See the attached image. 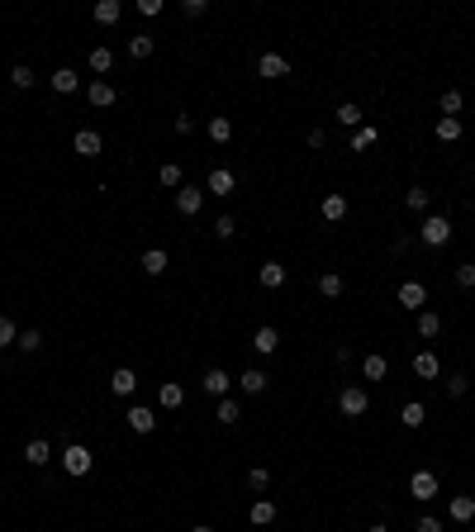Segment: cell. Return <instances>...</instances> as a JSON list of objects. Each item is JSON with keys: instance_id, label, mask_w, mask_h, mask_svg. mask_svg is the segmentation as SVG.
<instances>
[{"instance_id": "5b68a950", "label": "cell", "mask_w": 475, "mask_h": 532, "mask_svg": "<svg viewBox=\"0 0 475 532\" xmlns=\"http://www.w3.org/2000/svg\"><path fill=\"white\" fill-rule=\"evenodd\" d=\"M409 494H413V499H423V504H432V499H437V475H432V470H413Z\"/></svg>"}, {"instance_id": "603a6c76", "label": "cell", "mask_w": 475, "mask_h": 532, "mask_svg": "<svg viewBox=\"0 0 475 532\" xmlns=\"http://www.w3.org/2000/svg\"><path fill=\"white\" fill-rule=\"evenodd\" d=\"M399 423H404V428H423V423H428V409L418 404V399H409V404L399 409Z\"/></svg>"}, {"instance_id": "d6986e66", "label": "cell", "mask_w": 475, "mask_h": 532, "mask_svg": "<svg viewBox=\"0 0 475 532\" xmlns=\"http://www.w3.org/2000/svg\"><path fill=\"white\" fill-rule=\"evenodd\" d=\"M285 276H290V271H285L281 262H267L262 271H257V281L267 285V290H281V285H285Z\"/></svg>"}, {"instance_id": "836d02e7", "label": "cell", "mask_w": 475, "mask_h": 532, "mask_svg": "<svg viewBox=\"0 0 475 532\" xmlns=\"http://www.w3.org/2000/svg\"><path fill=\"white\" fill-rule=\"evenodd\" d=\"M33 81H38V77H33V67H24V62L10 67V86H15V91H29Z\"/></svg>"}, {"instance_id": "7a4b0ae2", "label": "cell", "mask_w": 475, "mask_h": 532, "mask_svg": "<svg viewBox=\"0 0 475 532\" xmlns=\"http://www.w3.org/2000/svg\"><path fill=\"white\" fill-rule=\"evenodd\" d=\"M91 466H95L91 447H81V442H72V447L62 452V470H67V475H91Z\"/></svg>"}, {"instance_id": "4dcf8cb0", "label": "cell", "mask_w": 475, "mask_h": 532, "mask_svg": "<svg viewBox=\"0 0 475 532\" xmlns=\"http://www.w3.org/2000/svg\"><path fill=\"white\" fill-rule=\"evenodd\" d=\"M362 376L366 380H385V376H390V361H385V357H366L362 361Z\"/></svg>"}, {"instance_id": "d590c367", "label": "cell", "mask_w": 475, "mask_h": 532, "mask_svg": "<svg viewBox=\"0 0 475 532\" xmlns=\"http://www.w3.org/2000/svg\"><path fill=\"white\" fill-rule=\"evenodd\" d=\"M428 200H432V190H423V186H413L409 195H404V204H409V209H418V214H428Z\"/></svg>"}, {"instance_id": "8d00e7d4", "label": "cell", "mask_w": 475, "mask_h": 532, "mask_svg": "<svg viewBox=\"0 0 475 532\" xmlns=\"http://www.w3.org/2000/svg\"><path fill=\"white\" fill-rule=\"evenodd\" d=\"M461 105H466V100H461V91H447V95H442V119H461Z\"/></svg>"}, {"instance_id": "9c48e42d", "label": "cell", "mask_w": 475, "mask_h": 532, "mask_svg": "<svg viewBox=\"0 0 475 532\" xmlns=\"http://www.w3.org/2000/svg\"><path fill=\"white\" fill-rule=\"evenodd\" d=\"M205 186H209V195H233V190H238V176L228 172V167H214Z\"/></svg>"}, {"instance_id": "52a82bcc", "label": "cell", "mask_w": 475, "mask_h": 532, "mask_svg": "<svg viewBox=\"0 0 475 532\" xmlns=\"http://www.w3.org/2000/svg\"><path fill=\"white\" fill-rule=\"evenodd\" d=\"M257 72H262L267 81H285V77H290V62H285L281 52H262V62H257Z\"/></svg>"}, {"instance_id": "ffe728a7", "label": "cell", "mask_w": 475, "mask_h": 532, "mask_svg": "<svg viewBox=\"0 0 475 532\" xmlns=\"http://www.w3.org/2000/svg\"><path fill=\"white\" fill-rule=\"evenodd\" d=\"M318 214L328 223H337L342 214H347V195H323V204H318Z\"/></svg>"}, {"instance_id": "4316f807", "label": "cell", "mask_w": 475, "mask_h": 532, "mask_svg": "<svg viewBox=\"0 0 475 532\" xmlns=\"http://www.w3.org/2000/svg\"><path fill=\"white\" fill-rule=\"evenodd\" d=\"M247 518H252L257 528H267V523H276V504H271V499H257L252 509H247Z\"/></svg>"}, {"instance_id": "e575fe53", "label": "cell", "mask_w": 475, "mask_h": 532, "mask_svg": "<svg viewBox=\"0 0 475 532\" xmlns=\"http://www.w3.org/2000/svg\"><path fill=\"white\" fill-rule=\"evenodd\" d=\"M110 67H114V52H110V48H91V72H100V77H105Z\"/></svg>"}, {"instance_id": "2e32d148", "label": "cell", "mask_w": 475, "mask_h": 532, "mask_svg": "<svg viewBox=\"0 0 475 532\" xmlns=\"http://www.w3.org/2000/svg\"><path fill=\"white\" fill-rule=\"evenodd\" d=\"M110 390L119 394V399H128V394L138 390V376H133L128 366H119V371H114V376H110Z\"/></svg>"}, {"instance_id": "b9f144b4", "label": "cell", "mask_w": 475, "mask_h": 532, "mask_svg": "<svg viewBox=\"0 0 475 532\" xmlns=\"http://www.w3.org/2000/svg\"><path fill=\"white\" fill-rule=\"evenodd\" d=\"M238 233V219L233 214H219V219H214V238H233Z\"/></svg>"}, {"instance_id": "4fadbf2b", "label": "cell", "mask_w": 475, "mask_h": 532, "mask_svg": "<svg viewBox=\"0 0 475 532\" xmlns=\"http://www.w3.org/2000/svg\"><path fill=\"white\" fill-rule=\"evenodd\" d=\"M128 428H133V433H152V428H157V414L147 404H133L128 409Z\"/></svg>"}, {"instance_id": "681fc988", "label": "cell", "mask_w": 475, "mask_h": 532, "mask_svg": "<svg viewBox=\"0 0 475 532\" xmlns=\"http://www.w3.org/2000/svg\"><path fill=\"white\" fill-rule=\"evenodd\" d=\"M138 10H142L147 19H152V15H162V0H138Z\"/></svg>"}, {"instance_id": "83f0119b", "label": "cell", "mask_w": 475, "mask_h": 532, "mask_svg": "<svg viewBox=\"0 0 475 532\" xmlns=\"http://www.w3.org/2000/svg\"><path fill=\"white\" fill-rule=\"evenodd\" d=\"M48 456H52V447H48L43 438H33L29 447H24V461H29V466H48Z\"/></svg>"}, {"instance_id": "e0dca14e", "label": "cell", "mask_w": 475, "mask_h": 532, "mask_svg": "<svg viewBox=\"0 0 475 532\" xmlns=\"http://www.w3.org/2000/svg\"><path fill=\"white\" fill-rule=\"evenodd\" d=\"M157 404L162 409H181V404H186V390H181L176 380H162V385H157Z\"/></svg>"}, {"instance_id": "60d3db41", "label": "cell", "mask_w": 475, "mask_h": 532, "mask_svg": "<svg viewBox=\"0 0 475 532\" xmlns=\"http://www.w3.org/2000/svg\"><path fill=\"white\" fill-rule=\"evenodd\" d=\"M371 143H376V128H357V133H352V153H366V148H371Z\"/></svg>"}, {"instance_id": "f35d334b", "label": "cell", "mask_w": 475, "mask_h": 532, "mask_svg": "<svg viewBox=\"0 0 475 532\" xmlns=\"http://www.w3.org/2000/svg\"><path fill=\"white\" fill-rule=\"evenodd\" d=\"M15 347H19V352H38V347H43V333H38V328H24Z\"/></svg>"}, {"instance_id": "f6af8a7d", "label": "cell", "mask_w": 475, "mask_h": 532, "mask_svg": "<svg viewBox=\"0 0 475 532\" xmlns=\"http://www.w3.org/2000/svg\"><path fill=\"white\" fill-rule=\"evenodd\" d=\"M267 485H271V475H267L262 466H257V470H247V489H257V494H262Z\"/></svg>"}, {"instance_id": "7402d4cb", "label": "cell", "mask_w": 475, "mask_h": 532, "mask_svg": "<svg viewBox=\"0 0 475 532\" xmlns=\"http://www.w3.org/2000/svg\"><path fill=\"white\" fill-rule=\"evenodd\" d=\"M205 133L214 143H228V138H233V119H228V114H214V119L205 124Z\"/></svg>"}, {"instance_id": "d6a6232c", "label": "cell", "mask_w": 475, "mask_h": 532, "mask_svg": "<svg viewBox=\"0 0 475 532\" xmlns=\"http://www.w3.org/2000/svg\"><path fill=\"white\" fill-rule=\"evenodd\" d=\"M437 333H442V318H437L432 309H423L418 314V338H437Z\"/></svg>"}, {"instance_id": "8992f818", "label": "cell", "mask_w": 475, "mask_h": 532, "mask_svg": "<svg viewBox=\"0 0 475 532\" xmlns=\"http://www.w3.org/2000/svg\"><path fill=\"white\" fill-rule=\"evenodd\" d=\"M399 304H404V309H413V314H423V304H428V285H418V281H404L399 285Z\"/></svg>"}, {"instance_id": "bcb514c9", "label": "cell", "mask_w": 475, "mask_h": 532, "mask_svg": "<svg viewBox=\"0 0 475 532\" xmlns=\"http://www.w3.org/2000/svg\"><path fill=\"white\" fill-rule=\"evenodd\" d=\"M181 10H186V19H200V15H205V10H209V0H186Z\"/></svg>"}, {"instance_id": "7c38bea8", "label": "cell", "mask_w": 475, "mask_h": 532, "mask_svg": "<svg viewBox=\"0 0 475 532\" xmlns=\"http://www.w3.org/2000/svg\"><path fill=\"white\" fill-rule=\"evenodd\" d=\"M86 100H91L95 110H110L114 105V86L110 81H91V86H86Z\"/></svg>"}, {"instance_id": "8fae6325", "label": "cell", "mask_w": 475, "mask_h": 532, "mask_svg": "<svg viewBox=\"0 0 475 532\" xmlns=\"http://www.w3.org/2000/svg\"><path fill=\"white\" fill-rule=\"evenodd\" d=\"M276 347H281V333L276 328H257L252 333V352L257 357H276Z\"/></svg>"}, {"instance_id": "ac0fdd59", "label": "cell", "mask_w": 475, "mask_h": 532, "mask_svg": "<svg viewBox=\"0 0 475 532\" xmlns=\"http://www.w3.org/2000/svg\"><path fill=\"white\" fill-rule=\"evenodd\" d=\"M238 390H242V394H262V390H267V371H262V366L242 371V376H238Z\"/></svg>"}, {"instance_id": "9a60e30c", "label": "cell", "mask_w": 475, "mask_h": 532, "mask_svg": "<svg viewBox=\"0 0 475 532\" xmlns=\"http://www.w3.org/2000/svg\"><path fill=\"white\" fill-rule=\"evenodd\" d=\"M72 148H77L81 157H100V148H105V143H100V133H95V128H81L77 138H72Z\"/></svg>"}, {"instance_id": "277c9868", "label": "cell", "mask_w": 475, "mask_h": 532, "mask_svg": "<svg viewBox=\"0 0 475 532\" xmlns=\"http://www.w3.org/2000/svg\"><path fill=\"white\" fill-rule=\"evenodd\" d=\"M200 204H205V190H200V186H181V190H176V214L195 219V214H200Z\"/></svg>"}, {"instance_id": "f1b7e54d", "label": "cell", "mask_w": 475, "mask_h": 532, "mask_svg": "<svg viewBox=\"0 0 475 532\" xmlns=\"http://www.w3.org/2000/svg\"><path fill=\"white\" fill-rule=\"evenodd\" d=\"M152 48H157L152 43V33H133V38H128V57H138L142 62V57H152Z\"/></svg>"}, {"instance_id": "cb8c5ba5", "label": "cell", "mask_w": 475, "mask_h": 532, "mask_svg": "<svg viewBox=\"0 0 475 532\" xmlns=\"http://www.w3.org/2000/svg\"><path fill=\"white\" fill-rule=\"evenodd\" d=\"M447 514L457 518V523H471V518H475V499H471V494H457V499L447 504Z\"/></svg>"}, {"instance_id": "f907efd6", "label": "cell", "mask_w": 475, "mask_h": 532, "mask_svg": "<svg viewBox=\"0 0 475 532\" xmlns=\"http://www.w3.org/2000/svg\"><path fill=\"white\" fill-rule=\"evenodd\" d=\"M323 143H328V133H323V128H309V148H314V153L323 148Z\"/></svg>"}, {"instance_id": "816d5d0a", "label": "cell", "mask_w": 475, "mask_h": 532, "mask_svg": "<svg viewBox=\"0 0 475 532\" xmlns=\"http://www.w3.org/2000/svg\"><path fill=\"white\" fill-rule=\"evenodd\" d=\"M366 532H390V528H385V523H376V528H366Z\"/></svg>"}, {"instance_id": "30bf717a", "label": "cell", "mask_w": 475, "mask_h": 532, "mask_svg": "<svg viewBox=\"0 0 475 532\" xmlns=\"http://www.w3.org/2000/svg\"><path fill=\"white\" fill-rule=\"evenodd\" d=\"M413 376H418V380H437V376H442L437 352H418V357H413Z\"/></svg>"}, {"instance_id": "ee69618b", "label": "cell", "mask_w": 475, "mask_h": 532, "mask_svg": "<svg viewBox=\"0 0 475 532\" xmlns=\"http://www.w3.org/2000/svg\"><path fill=\"white\" fill-rule=\"evenodd\" d=\"M10 343H19V328L5 318V314H0V347H10Z\"/></svg>"}, {"instance_id": "f546056e", "label": "cell", "mask_w": 475, "mask_h": 532, "mask_svg": "<svg viewBox=\"0 0 475 532\" xmlns=\"http://www.w3.org/2000/svg\"><path fill=\"white\" fill-rule=\"evenodd\" d=\"M318 295L337 299V295H342V276H337V271H323V276H318Z\"/></svg>"}, {"instance_id": "7bdbcfd3", "label": "cell", "mask_w": 475, "mask_h": 532, "mask_svg": "<svg viewBox=\"0 0 475 532\" xmlns=\"http://www.w3.org/2000/svg\"><path fill=\"white\" fill-rule=\"evenodd\" d=\"M457 285H461V290H475V262H461L457 266Z\"/></svg>"}, {"instance_id": "ba28073f", "label": "cell", "mask_w": 475, "mask_h": 532, "mask_svg": "<svg viewBox=\"0 0 475 532\" xmlns=\"http://www.w3.org/2000/svg\"><path fill=\"white\" fill-rule=\"evenodd\" d=\"M228 385H233V376H228L223 366H209V371H205V380H200V390H205V394H219V399L228 394Z\"/></svg>"}, {"instance_id": "ab89813d", "label": "cell", "mask_w": 475, "mask_h": 532, "mask_svg": "<svg viewBox=\"0 0 475 532\" xmlns=\"http://www.w3.org/2000/svg\"><path fill=\"white\" fill-rule=\"evenodd\" d=\"M437 138H442V143H457V138H461V119H437Z\"/></svg>"}, {"instance_id": "f5cc1de1", "label": "cell", "mask_w": 475, "mask_h": 532, "mask_svg": "<svg viewBox=\"0 0 475 532\" xmlns=\"http://www.w3.org/2000/svg\"><path fill=\"white\" fill-rule=\"evenodd\" d=\"M190 532H214V528H205V523H200V528H190Z\"/></svg>"}, {"instance_id": "6da1fadb", "label": "cell", "mask_w": 475, "mask_h": 532, "mask_svg": "<svg viewBox=\"0 0 475 532\" xmlns=\"http://www.w3.org/2000/svg\"><path fill=\"white\" fill-rule=\"evenodd\" d=\"M418 238H423L428 248H442L447 238H452V219H447V214H428V219L418 223Z\"/></svg>"}, {"instance_id": "7dc6e473", "label": "cell", "mask_w": 475, "mask_h": 532, "mask_svg": "<svg viewBox=\"0 0 475 532\" xmlns=\"http://www.w3.org/2000/svg\"><path fill=\"white\" fill-rule=\"evenodd\" d=\"M447 394L461 399V394H466V376H447Z\"/></svg>"}, {"instance_id": "d4e9b609", "label": "cell", "mask_w": 475, "mask_h": 532, "mask_svg": "<svg viewBox=\"0 0 475 532\" xmlns=\"http://www.w3.org/2000/svg\"><path fill=\"white\" fill-rule=\"evenodd\" d=\"M362 119H366L362 105H352V100H342V105H337V124H342V128H362Z\"/></svg>"}, {"instance_id": "5bb4252c", "label": "cell", "mask_w": 475, "mask_h": 532, "mask_svg": "<svg viewBox=\"0 0 475 532\" xmlns=\"http://www.w3.org/2000/svg\"><path fill=\"white\" fill-rule=\"evenodd\" d=\"M52 91H57V95L81 91V72H72V67H57V72H52Z\"/></svg>"}, {"instance_id": "44dd1931", "label": "cell", "mask_w": 475, "mask_h": 532, "mask_svg": "<svg viewBox=\"0 0 475 532\" xmlns=\"http://www.w3.org/2000/svg\"><path fill=\"white\" fill-rule=\"evenodd\" d=\"M167 266H172V257H167L162 248H147V252H142V271H147V276H162Z\"/></svg>"}, {"instance_id": "c3c4849f", "label": "cell", "mask_w": 475, "mask_h": 532, "mask_svg": "<svg viewBox=\"0 0 475 532\" xmlns=\"http://www.w3.org/2000/svg\"><path fill=\"white\" fill-rule=\"evenodd\" d=\"M413 532H442V523H437V518H418V523H413Z\"/></svg>"}, {"instance_id": "484cf974", "label": "cell", "mask_w": 475, "mask_h": 532, "mask_svg": "<svg viewBox=\"0 0 475 532\" xmlns=\"http://www.w3.org/2000/svg\"><path fill=\"white\" fill-rule=\"evenodd\" d=\"M214 419H219L223 428H233V423L242 419V409H238V399H228V394H223V399H219V409H214Z\"/></svg>"}, {"instance_id": "74e56055", "label": "cell", "mask_w": 475, "mask_h": 532, "mask_svg": "<svg viewBox=\"0 0 475 532\" xmlns=\"http://www.w3.org/2000/svg\"><path fill=\"white\" fill-rule=\"evenodd\" d=\"M157 181H162V186H172V190H181V167H176V162H162Z\"/></svg>"}, {"instance_id": "1f68e13d", "label": "cell", "mask_w": 475, "mask_h": 532, "mask_svg": "<svg viewBox=\"0 0 475 532\" xmlns=\"http://www.w3.org/2000/svg\"><path fill=\"white\" fill-rule=\"evenodd\" d=\"M119 15H124V5H119V0H100V5H95V24H114Z\"/></svg>"}, {"instance_id": "3957f363", "label": "cell", "mask_w": 475, "mask_h": 532, "mask_svg": "<svg viewBox=\"0 0 475 532\" xmlns=\"http://www.w3.org/2000/svg\"><path fill=\"white\" fill-rule=\"evenodd\" d=\"M337 409H342L347 419H362L366 409H371V399H366V390H357V385H347V390L337 394Z\"/></svg>"}]
</instances>
